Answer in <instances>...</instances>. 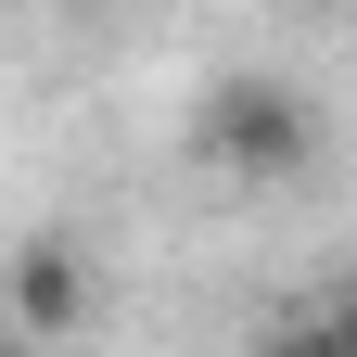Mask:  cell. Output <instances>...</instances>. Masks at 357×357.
<instances>
[{
    "mask_svg": "<svg viewBox=\"0 0 357 357\" xmlns=\"http://www.w3.org/2000/svg\"><path fill=\"white\" fill-rule=\"evenodd\" d=\"M64 13H102V0H64Z\"/></svg>",
    "mask_w": 357,
    "mask_h": 357,
    "instance_id": "cell-4",
    "label": "cell"
},
{
    "mask_svg": "<svg viewBox=\"0 0 357 357\" xmlns=\"http://www.w3.org/2000/svg\"><path fill=\"white\" fill-rule=\"evenodd\" d=\"M192 166L230 178V192H281V178L319 166V102H306L294 77H268V64L217 77L204 102H192Z\"/></svg>",
    "mask_w": 357,
    "mask_h": 357,
    "instance_id": "cell-1",
    "label": "cell"
},
{
    "mask_svg": "<svg viewBox=\"0 0 357 357\" xmlns=\"http://www.w3.org/2000/svg\"><path fill=\"white\" fill-rule=\"evenodd\" d=\"M0 306H13V332H77L89 306H102V281H89V243L77 230H38V243H13V268H0Z\"/></svg>",
    "mask_w": 357,
    "mask_h": 357,
    "instance_id": "cell-2",
    "label": "cell"
},
{
    "mask_svg": "<svg viewBox=\"0 0 357 357\" xmlns=\"http://www.w3.org/2000/svg\"><path fill=\"white\" fill-rule=\"evenodd\" d=\"M319 332H332V344H357V281H344V294L319 306Z\"/></svg>",
    "mask_w": 357,
    "mask_h": 357,
    "instance_id": "cell-3",
    "label": "cell"
}]
</instances>
